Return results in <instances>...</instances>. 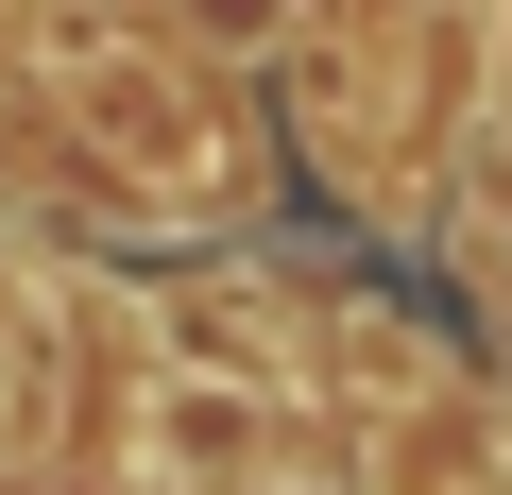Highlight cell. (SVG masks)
I'll use <instances>...</instances> for the list:
<instances>
[{
  "label": "cell",
  "mask_w": 512,
  "mask_h": 495,
  "mask_svg": "<svg viewBox=\"0 0 512 495\" xmlns=\"http://www.w3.org/2000/svg\"><path fill=\"white\" fill-rule=\"evenodd\" d=\"M69 120L137 171V188H205V69L137 52V35H69Z\"/></svg>",
  "instance_id": "obj_1"
},
{
  "label": "cell",
  "mask_w": 512,
  "mask_h": 495,
  "mask_svg": "<svg viewBox=\"0 0 512 495\" xmlns=\"http://www.w3.org/2000/svg\"><path fill=\"white\" fill-rule=\"evenodd\" d=\"M137 478L154 495H256L274 478V410H256L239 376H154V410H137Z\"/></svg>",
  "instance_id": "obj_2"
},
{
  "label": "cell",
  "mask_w": 512,
  "mask_h": 495,
  "mask_svg": "<svg viewBox=\"0 0 512 495\" xmlns=\"http://www.w3.org/2000/svg\"><path fill=\"white\" fill-rule=\"evenodd\" d=\"M171 18H188V52H291L308 0H171Z\"/></svg>",
  "instance_id": "obj_3"
}]
</instances>
